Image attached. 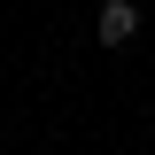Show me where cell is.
I'll use <instances>...</instances> for the list:
<instances>
[{
  "mask_svg": "<svg viewBox=\"0 0 155 155\" xmlns=\"http://www.w3.org/2000/svg\"><path fill=\"white\" fill-rule=\"evenodd\" d=\"M93 39H101V47H132V39H140V0H101Z\"/></svg>",
  "mask_w": 155,
  "mask_h": 155,
  "instance_id": "cell-1",
  "label": "cell"
}]
</instances>
